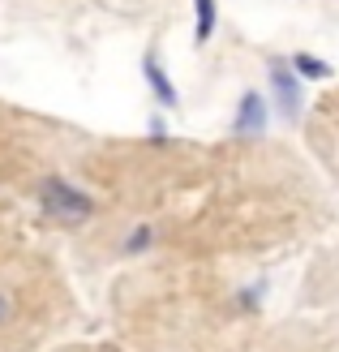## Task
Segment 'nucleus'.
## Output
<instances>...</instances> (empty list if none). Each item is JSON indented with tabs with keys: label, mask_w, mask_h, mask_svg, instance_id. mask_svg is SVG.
Listing matches in <instances>:
<instances>
[{
	"label": "nucleus",
	"mask_w": 339,
	"mask_h": 352,
	"mask_svg": "<svg viewBox=\"0 0 339 352\" xmlns=\"http://www.w3.org/2000/svg\"><path fill=\"white\" fill-rule=\"evenodd\" d=\"M43 352H129V348L116 344V340H61Z\"/></svg>",
	"instance_id": "0eeeda50"
},
{
	"label": "nucleus",
	"mask_w": 339,
	"mask_h": 352,
	"mask_svg": "<svg viewBox=\"0 0 339 352\" xmlns=\"http://www.w3.org/2000/svg\"><path fill=\"white\" fill-rule=\"evenodd\" d=\"M78 318L82 301L65 258L0 193V352H43L69 340Z\"/></svg>",
	"instance_id": "20e7f679"
},
{
	"label": "nucleus",
	"mask_w": 339,
	"mask_h": 352,
	"mask_svg": "<svg viewBox=\"0 0 339 352\" xmlns=\"http://www.w3.org/2000/svg\"><path fill=\"white\" fill-rule=\"evenodd\" d=\"M254 352H339V241L309 258L292 314L266 322Z\"/></svg>",
	"instance_id": "39448f33"
},
{
	"label": "nucleus",
	"mask_w": 339,
	"mask_h": 352,
	"mask_svg": "<svg viewBox=\"0 0 339 352\" xmlns=\"http://www.w3.org/2000/svg\"><path fill=\"white\" fill-rule=\"evenodd\" d=\"M108 327L129 352H254L266 284L219 262H129L108 275Z\"/></svg>",
	"instance_id": "f03ea898"
},
{
	"label": "nucleus",
	"mask_w": 339,
	"mask_h": 352,
	"mask_svg": "<svg viewBox=\"0 0 339 352\" xmlns=\"http://www.w3.org/2000/svg\"><path fill=\"white\" fill-rule=\"evenodd\" d=\"M91 142V129L0 95V193L39 232L65 236L69 250L103 223V202L82 176Z\"/></svg>",
	"instance_id": "7ed1b4c3"
},
{
	"label": "nucleus",
	"mask_w": 339,
	"mask_h": 352,
	"mask_svg": "<svg viewBox=\"0 0 339 352\" xmlns=\"http://www.w3.org/2000/svg\"><path fill=\"white\" fill-rule=\"evenodd\" d=\"M26 5H61V0H26Z\"/></svg>",
	"instance_id": "6e6552de"
},
{
	"label": "nucleus",
	"mask_w": 339,
	"mask_h": 352,
	"mask_svg": "<svg viewBox=\"0 0 339 352\" xmlns=\"http://www.w3.org/2000/svg\"><path fill=\"white\" fill-rule=\"evenodd\" d=\"M305 155L314 160V168L327 176V185L339 193V86L318 95V103L305 112Z\"/></svg>",
	"instance_id": "423d86ee"
},
{
	"label": "nucleus",
	"mask_w": 339,
	"mask_h": 352,
	"mask_svg": "<svg viewBox=\"0 0 339 352\" xmlns=\"http://www.w3.org/2000/svg\"><path fill=\"white\" fill-rule=\"evenodd\" d=\"M103 223L74 245L82 271L112 275L146 258L262 267L331 228L335 189L305 146L275 138H103L82 155Z\"/></svg>",
	"instance_id": "f257e3e1"
}]
</instances>
